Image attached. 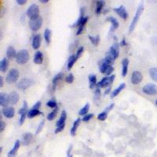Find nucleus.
Wrapping results in <instances>:
<instances>
[{"label":"nucleus","mask_w":157,"mask_h":157,"mask_svg":"<svg viewBox=\"0 0 157 157\" xmlns=\"http://www.w3.org/2000/svg\"><path fill=\"white\" fill-rule=\"evenodd\" d=\"M143 11H144V5H143L142 3H141L138 5L137 11H136V13H135V15H134V16H133V20H132L131 24H130V27H129V32L130 33L133 32L134 28H135L136 26H137V23H138L139 21V19H140V17H141V15L142 14Z\"/></svg>","instance_id":"1"},{"label":"nucleus","mask_w":157,"mask_h":157,"mask_svg":"<svg viewBox=\"0 0 157 157\" xmlns=\"http://www.w3.org/2000/svg\"><path fill=\"white\" fill-rule=\"evenodd\" d=\"M66 119H67V113H66L65 110H63L60 114V119L57 120L56 123V129L54 130L55 133H58L60 131H62L65 127L66 124Z\"/></svg>","instance_id":"2"},{"label":"nucleus","mask_w":157,"mask_h":157,"mask_svg":"<svg viewBox=\"0 0 157 157\" xmlns=\"http://www.w3.org/2000/svg\"><path fill=\"white\" fill-rule=\"evenodd\" d=\"M30 55L27 49H20L16 57V61L19 64H24L28 61Z\"/></svg>","instance_id":"3"},{"label":"nucleus","mask_w":157,"mask_h":157,"mask_svg":"<svg viewBox=\"0 0 157 157\" xmlns=\"http://www.w3.org/2000/svg\"><path fill=\"white\" fill-rule=\"evenodd\" d=\"M19 76H20V72H19L18 70L16 69V68H12L8 72L6 78H5V81L9 84L14 83L18 80Z\"/></svg>","instance_id":"4"},{"label":"nucleus","mask_w":157,"mask_h":157,"mask_svg":"<svg viewBox=\"0 0 157 157\" xmlns=\"http://www.w3.org/2000/svg\"><path fill=\"white\" fill-rule=\"evenodd\" d=\"M42 25V18L40 16H37L35 18L30 19L29 27L33 31H37L41 28Z\"/></svg>","instance_id":"5"},{"label":"nucleus","mask_w":157,"mask_h":157,"mask_svg":"<svg viewBox=\"0 0 157 157\" xmlns=\"http://www.w3.org/2000/svg\"><path fill=\"white\" fill-rule=\"evenodd\" d=\"M115 78V75H111L110 76H106L97 84V87L99 88H104V87H109L111 84L114 82Z\"/></svg>","instance_id":"6"},{"label":"nucleus","mask_w":157,"mask_h":157,"mask_svg":"<svg viewBox=\"0 0 157 157\" xmlns=\"http://www.w3.org/2000/svg\"><path fill=\"white\" fill-rule=\"evenodd\" d=\"M26 14L30 19L35 18V17L39 16V7L38 6V5L35 3L31 4L29 7L27 8Z\"/></svg>","instance_id":"7"},{"label":"nucleus","mask_w":157,"mask_h":157,"mask_svg":"<svg viewBox=\"0 0 157 157\" xmlns=\"http://www.w3.org/2000/svg\"><path fill=\"white\" fill-rule=\"evenodd\" d=\"M143 93H145L147 95H151V96H153V95L157 94V86L156 85L152 83L147 84L145 86H143L142 88Z\"/></svg>","instance_id":"8"},{"label":"nucleus","mask_w":157,"mask_h":157,"mask_svg":"<svg viewBox=\"0 0 157 157\" xmlns=\"http://www.w3.org/2000/svg\"><path fill=\"white\" fill-rule=\"evenodd\" d=\"M34 82H35L32 79H31V78H24L18 82V84H17V88L19 89H21V90H24V89H27L28 87L32 86V84Z\"/></svg>","instance_id":"9"},{"label":"nucleus","mask_w":157,"mask_h":157,"mask_svg":"<svg viewBox=\"0 0 157 157\" xmlns=\"http://www.w3.org/2000/svg\"><path fill=\"white\" fill-rule=\"evenodd\" d=\"M99 69L101 73L105 74L107 75H110L112 71H114V68L111 65H109L108 64H105L103 61L100 62V66H99Z\"/></svg>","instance_id":"10"},{"label":"nucleus","mask_w":157,"mask_h":157,"mask_svg":"<svg viewBox=\"0 0 157 157\" xmlns=\"http://www.w3.org/2000/svg\"><path fill=\"white\" fill-rule=\"evenodd\" d=\"M143 79V75L141 74V71H133V73L131 75V82L133 85H138L139 83H141V81Z\"/></svg>","instance_id":"11"},{"label":"nucleus","mask_w":157,"mask_h":157,"mask_svg":"<svg viewBox=\"0 0 157 157\" xmlns=\"http://www.w3.org/2000/svg\"><path fill=\"white\" fill-rule=\"evenodd\" d=\"M113 11L117 15H119L121 18L123 19V20H126L128 18L127 11H126V8L123 5H120L118 8H114Z\"/></svg>","instance_id":"12"},{"label":"nucleus","mask_w":157,"mask_h":157,"mask_svg":"<svg viewBox=\"0 0 157 157\" xmlns=\"http://www.w3.org/2000/svg\"><path fill=\"white\" fill-rule=\"evenodd\" d=\"M2 114L7 119H11L14 116L15 110L12 107H5L2 109Z\"/></svg>","instance_id":"13"},{"label":"nucleus","mask_w":157,"mask_h":157,"mask_svg":"<svg viewBox=\"0 0 157 157\" xmlns=\"http://www.w3.org/2000/svg\"><path fill=\"white\" fill-rule=\"evenodd\" d=\"M41 42H42V38L39 34L35 35L32 38V41H31V46H32L34 49H38L41 46Z\"/></svg>","instance_id":"14"},{"label":"nucleus","mask_w":157,"mask_h":157,"mask_svg":"<svg viewBox=\"0 0 157 157\" xmlns=\"http://www.w3.org/2000/svg\"><path fill=\"white\" fill-rule=\"evenodd\" d=\"M109 52L113 56L114 58H118L119 55V44L117 43V42H115V43L112 44L111 47H110Z\"/></svg>","instance_id":"15"},{"label":"nucleus","mask_w":157,"mask_h":157,"mask_svg":"<svg viewBox=\"0 0 157 157\" xmlns=\"http://www.w3.org/2000/svg\"><path fill=\"white\" fill-rule=\"evenodd\" d=\"M9 104H16V103L18 102L19 100H20L19 93L16 91H12L9 94Z\"/></svg>","instance_id":"16"},{"label":"nucleus","mask_w":157,"mask_h":157,"mask_svg":"<svg viewBox=\"0 0 157 157\" xmlns=\"http://www.w3.org/2000/svg\"><path fill=\"white\" fill-rule=\"evenodd\" d=\"M9 103V94H6L5 93H0V105L5 108V107H7Z\"/></svg>","instance_id":"17"},{"label":"nucleus","mask_w":157,"mask_h":157,"mask_svg":"<svg viewBox=\"0 0 157 157\" xmlns=\"http://www.w3.org/2000/svg\"><path fill=\"white\" fill-rule=\"evenodd\" d=\"M20 146V141L19 140H16V142H15L14 145H13V148L10 150L8 153V157H15L16 156V153H17V151L19 150V148Z\"/></svg>","instance_id":"18"},{"label":"nucleus","mask_w":157,"mask_h":157,"mask_svg":"<svg viewBox=\"0 0 157 157\" xmlns=\"http://www.w3.org/2000/svg\"><path fill=\"white\" fill-rule=\"evenodd\" d=\"M63 78H64V73L63 72H59V73H57V75L53 77V80H52V87H53V91H54L56 87H57V85L59 81L61 80Z\"/></svg>","instance_id":"19"},{"label":"nucleus","mask_w":157,"mask_h":157,"mask_svg":"<svg viewBox=\"0 0 157 157\" xmlns=\"http://www.w3.org/2000/svg\"><path fill=\"white\" fill-rule=\"evenodd\" d=\"M32 134L29 132L24 133L22 135V144L24 145H28L31 143V140H32Z\"/></svg>","instance_id":"20"},{"label":"nucleus","mask_w":157,"mask_h":157,"mask_svg":"<svg viewBox=\"0 0 157 157\" xmlns=\"http://www.w3.org/2000/svg\"><path fill=\"white\" fill-rule=\"evenodd\" d=\"M107 20L111 22V30H110L111 31H114L115 30H116L117 28L119 27V21H118V20H117L115 17H113V16H109V17L107 18Z\"/></svg>","instance_id":"21"},{"label":"nucleus","mask_w":157,"mask_h":157,"mask_svg":"<svg viewBox=\"0 0 157 157\" xmlns=\"http://www.w3.org/2000/svg\"><path fill=\"white\" fill-rule=\"evenodd\" d=\"M84 13H85V8L82 7L80 9V15H79V17L78 19L77 20V21L75 22V24L71 26L72 27H79V26L82 24V21H83L84 18H85V16H84Z\"/></svg>","instance_id":"22"},{"label":"nucleus","mask_w":157,"mask_h":157,"mask_svg":"<svg viewBox=\"0 0 157 157\" xmlns=\"http://www.w3.org/2000/svg\"><path fill=\"white\" fill-rule=\"evenodd\" d=\"M125 87H126V84H125V83H123V82H122V83L119 84V86H118V87L115 88L113 91H111V98H114V97H116L117 95H119V93L122 91V89H125Z\"/></svg>","instance_id":"23"},{"label":"nucleus","mask_w":157,"mask_h":157,"mask_svg":"<svg viewBox=\"0 0 157 157\" xmlns=\"http://www.w3.org/2000/svg\"><path fill=\"white\" fill-rule=\"evenodd\" d=\"M8 68H9V60L8 58L5 57L0 62V71L2 72H6Z\"/></svg>","instance_id":"24"},{"label":"nucleus","mask_w":157,"mask_h":157,"mask_svg":"<svg viewBox=\"0 0 157 157\" xmlns=\"http://www.w3.org/2000/svg\"><path fill=\"white\" fill-rule=\"evenodd\" d=\"M122 76L125 77L127 75L128 66H129V60L127 58H124L122 60Z\"/></svg>","instance_id":"25"},{"label":"nucleus","mask_w":157,"mask_h":157,"mask_svg":"<svg viewBox=\"0 0 157 157\" xmlns=\"http://www.w3.org/2000/svg\"><path fill=\"white\" fill-rule=\"evenodd\" d=\"M16 54L17 53L16 52V49H14L13 46H9L8 47L7 50H6V57H7L8 59H13L14 57H16Z\"/></svg>","instance_id":"26"},{"label":"nucleus","mask_w":157,"mask_h":157,"mask_svg":"<svg viewBox=\"0 0 157 157\" xmlns=\"http://www.w3.org/2000/svg\"><path fill=\"white\" fill-rule=\"evenodd\" d=\"M34 63L36 64H41L43 61V53L41 51H37L34 57Z\"/></svg>","instance_id":"27"},{"label":"nucleus","mask_w":157,"mask_h":157,"mask_svg":"<svg viewBox=\"0 0 157 157\" xmlns=\"http://www.w3.org/2000/svg\"><path fill=\"white\" fill-rule=\"evenodd\" d=\"M115 60V59L114 58L113 56L111 55V53H110V52H108V53H106L105 57H104V58L101 61H103V62L105 63V64H109V65H111V64L114 63Z\"/></svg>","instance_id":"28"},{"label":"nucleus","mask_w":157,"mask_h":157,"mask_svg":"<svg viewBox=\"0 0 157 157\" xmlns=\"http://www.w3.org/2000/svg\"><path fill=\"white\" fill-rule=\"evenodd\" d=\"M89 88L90 89H93L95 86H97V75H94V74H92V75H89Z\"/></svg>","instance_id":"29"},{"label":"nucleus","mask_w":157,"mask_h":157,"mask_svg":"<svg viewBox=\"0 0 157 157\" xmlns=\"http://www.w3.org/2000/svg\"><path fill=\"white\" fill-rule=\"evenodd\" d=\"M80 122H81V119L78 118V119H77L76 120L73 122V125H72L71 130H70V133H71V136L75 135V133H76V131H77V129H78V126H79V124H80Z\"/></svg>","instance_id":"30"},{"label":"nucleus","mask_w":157,"mask_h":157,"mask_svg":"<svg viewBox=\"0 0 157 157\" xmlns=\"http://www.w3.org/2000/svg\"><path fill=\"white\" fill-rule=\"evenodd\" d=\"M105 5V2L104 1H97L96 2V9H95V12L97 14H100L102 11L103 8Z\"/></svg>","instance_id":"31"},{"label":"nucleus","mask_w":157,"mask_h":157,"mask_svg":"<svg viewBox=\"0 0 157 157\" xmlns=\"http://www.w3.org/2000/svg\"><path fill=\"white\" fill-rule=\"evenodd\" d=\"M76 61H77V60H76V58H75V55H71L68 60V64H67V69H68V71H70V70L72 68L74 64H75Z\"/></svg>","instance_id":"32"},{"label":"nucleus","mask_w":157,"mask_h":157,"mask_svg":"<svg viewBox=\"0 0 157 157\" xmlns=\"http://www.w3.org/2000/svg\"><path fill=\"white\" fill-rule=\"evenodd\" d=\"M42 114V112L40 111L39 109H35V108H31V110H29L28 111V113H27V117L29 118V119H32L34 117L37 116L38 115H41Z\"/></svg>","instance_id":"33"},{"label":"nucleus","mask_w":157,"mask_h":157,"mask_svg":"<svg viewBox=\"0 0 157 157\" xmlns=\"http://www.w3.org/2000/svg\"><path fill=\"white\" fill-rule=\"evenodd\" d=\"M44 39L46 41V44H49L51 42V31L49 28H46L44 31Z\"/></svg>","instance_id":"34"},{"label":"nucleus","mask_w":157,"mask_h":157,"mask_svg":"<svg viewBox=\"0 0 157 157\" xmlns=\"http://www.w3.org/2000/svg\"><path fill=\"white\" fill-rule=\"evenodd\" d=\"M87 21H88V16H85V18H84L82 24H81L79 27H78V30H77V31H76V35H79L80 34H82V31H83V30H84V28H85V27H86V22Z\"/></svg>","instance_id":"35"},{"label":"nucleus","mask_w":157,"mask_h":157,"mask_svg":"<svg viewBox=\"0 0 157 157\" xmlns=\"http://www.w3.org/2000/svg\"><path fill=\"white\" fill-rule=\"evenodd\" d=\"M57 112H58V108H54V109H53V111H52L51 112H50V113L48 114L47 117H46L48 120H49V121L53 120V119H54L55 118H56V116H57Z\"/></svg>","instance_id":"36"},{"label":"nucleus","mask_w":157,"mask_h":157,"mask_svg":"<svg viewBox=\"0 0 157 157\" xmlns=\"http://www.w3.org/2000/svg\"><path fill=\"white\" fill-rule=\"evenodd\" d=\"M149 75L152 80L157 82V68H152L149 69Z\"/></svg>","instance_id":"37"},{"label":"nucleus","mask_w":157,"mask_h":157,"mask_svg":"<svg viewBox=\"0 0 157 157\" xmlns=\"http://www.w3.org/2000/svg\"><path fill=\"white\" fill-rule=\"evenodd\" d=\"M89 107H90V105H89V103H87V104H85V106H84V107H82V108H81L80 110H79V111H78V115H86V114L88 113V111H89Z\"/></svg>","instance_id":"38"},{"label":"nucleus","mask_w":157,"mask_h":157,"mask_svg":"<svg viewBox=\"0 0 157 157\" xmlns=\"http://www.w3.org/2000/svg\"><path fill=\"white\" fill-rule=\"evenodd\" d=\"M88 38H89V40H90V42H92V44L93 45H94V46H97L99 43V42H100V36H99L98 35H96V36H91V35H88Z\"/></svg>","instance_id":"39"},{"label":"nucleus","mask_w":157,"mask_h":157,"mask_svg":"<svg viewBox=\"0 0 157 157\" xmlns=\"http://www.w3.org/2000/svg\"><path fill=\"white\" fill-rule=\"evenodd\" d=\"M46 105L51 108H57V101L54 100V99H52V100L47 101V103H46Z\"/></svg>","instance_id":"40"},{"label":"nucleus","mask_w":157,"mask_h":157,"mask_svg":"<svg viewBox=\"0 0 157 157\" xmlns=\"http://www.w3.org/2000/svg\"><path fill=\"white\" fill-rule=\"evenodd\" d=\"M107 117H108V113H106L105 111H102V112H100V114H98L97 115V119L100 121H104L106 119H107Z\"/></svg>","instance_id":"41"},{"label":"nucleus","mask_w":157,"mask_h":157,"mask_svg":"<svg viewBox=\"0 0 157 157\" xmlns=\"http://www.w3.org/2000/svg\"><path fill=\"white\" fill-rule=\"evenodd\" d=\"M44 124H45V120H44V119H42V120L40 122V123L38 124V127H37V130H36V132H35V134H38V133H39L41 131H42V128H43V126H44Z\"/></svg>","instance_id":"42"},{"label":"nucleus","mask_w":157,"mask_h":157,"mask_svg":"<svg viewBox=\"0 0 157 157\" xmlns=\"http://www.w3.org/2000/svg\"><path fill=\"white\" fill-rule=\"evenodd\" d=\"M83 50H84L83 46H80V47L78 48L76 53H75V58H76V60H78V59L82 56V53H83Z\"/></svg>","instance_id":"43"},{"label":"nucleus","mask_w":157,"mask_h":157,"mask_svg":"<svg viewBox=\"0 0 157 157\" xmlns=\"http://www.w3.org/2000/svg\"><path fill=\"white\" fill-rule=\"evenodd\" d=\"M100 95H101V93H100V88L97 87V89H96V90L94 92V100H99L100 97Z\"/></svg>","instance_id":"44"},{"label":"nucleus","mask_w":157,"mask_h":157,"mask_svg":"<svg viewBox=\"0 0 157 157\" xmlns=\"http://www.w3.org/2000/svg\"><path fill=\"white\" fill-rule=\"evenodd\" d=\"M65 81L67 83H72L74 81V75L71 73H69V75L65 78Z\"/></svg>","instance_id":"45"},{"label":"nucleus","mask_w":157,"mask_h":157,"mask_svg":"<svg viewBox=\"0 0 157 157\" xmlns=\"http://www.w3.org/2000/svg\"><path fill=\"white\" fill-rule=\"evenodd\" d=\"M93 117V114H86V115H84V116L82 117V120L83 121V122H88V121L90 120Z\"/></svg>","instance_id":"46"},{"label":"nucleus","mask_w":157,"mask_h":157,"mask_svg":"<svg viewBox=\"0 0 157 157\" xmlns=\"http://www.w3.org/2000/svg\"><path fill=\"white\" fill-rule=\"evenodd\" d=\"M72 144H70V146L68 147V151H67V157H73V155L71 154L72 152Z\"/></svg>","instance_id":"47"},{"label":"nucleus","mask_w":157,"mask_h":157,"mask_svg":"<svg viewBox=\"0 0 157 157\" xmlns=\"http://www.w3.org/2000/svg\"><path fill=\"white\" fill-rule=\"evenodd\" d=\"M114 107H115V104H114V103H111V104H110L109 106H108V107H107V108H105L104 111H105L106 113H108V112H109V111H111V110L112 109V108H113Z\"/></svg>","instance_id":"48"},{"label":"nucleus","mask_w":157,"mask_h":157,"mask_svg":"<svg viewBox=\"0 0 157 157\" xmlns=\"http://www.w3.org/2000/svg\"><path fill=\"white\" fill-rule=\"evenodd\" d=\"M5 123L3 122L2 120L0 121V132L2 133L3 132V130H5Z\"/></svg>","instance_id":"49"},{"label":"nucleus","mask_w":157,"mask_h":157,"mask_svg":"<svg viewBox=\"0 0 157 157\" xmlns=\"http://www.w3.org/2000/svg\"><path fill=\"white\" fill-rule=\"evenodd\" d=\"M41 107V101H38V102L35 103V104L33 106L32 108H35V109H39Z\"/></svg>","instance_id":"50"},{"label":"nucleus","mask_w":157,"mask_h":157,"mask_svg":"<svg viewBox=\"0 0 157 157\" xmlns=\"http://www.w3.org/2000/svg\"><path fill=\"white\" fill-rule=\"evenodd\" d=\"M16 3L18 4V5H22L27 3V1L26 0H16Z\"/></svg>","instance_id":"51"},{"label":"nucleus","mask_w":157,"mask_h":157,"mask_svg":"<svg viewBox=\"0 0 157 157\" xmlns=\"http://www.w3.org/2000/svg\"><path fill=\"white\" fill-rule=\"evenodd\" d=\"M126 45H127V42H126V39H125V38H123L122 39V41H121V42H120V46H126Z\"/></svg>","instance_id":"52"},{"label":"nucleus","mask_w":157,"mask_h":157,"mask_svg":"<svg viewBox=\"0 0 157 157\" xmlns=\"http://www.w3.org/2000/svg\"><path fill=\"white\" fill-rule=\"evenodd\" d=\"M3 77L0 76V87H2V86H3Z\"/></svg>","instance_id":"53"},{"label":"nucleus","mask_w":157,"mask_h":157,"mask_svg":"<svg viewBox=\"0 0 157 157\" xmlns=\"http://www.w3.org/2000/svg\"><path fill=\"white\" fill-rule=\"evenodd\" d=\"M110 91H111V86L108 87V89H106L105 92H104V96H106L107 94H108V93H110Z\"/></svg>","instance_id":"54"},{"label":"nucleus","mask_w":157,"mask_h":157,"mask_svg":"<svg viewBox=\"0 0 157 157\" xmlns=\"http://www.w3.org/2000/svg\"><path fill=\"white\" fill-rule=\"evenodd\" d=\"M40 2H42L43 4H46L49 2V0H40Z\"/></svg>","instance_id":"55"},{"label":"nucleus","mask_w":157,"mask_h":157,"mask_svg":"<svg viewBox=\"0 0 157 157\" xmlns=\"http://www.w3.org/2000/svg\"><path fill=\"white\" fill-rule=\"evenodd\" d=\"M155 104H156V106H157V100H155Z\"/></svg>","instance_id":"56"}]
</instances>
